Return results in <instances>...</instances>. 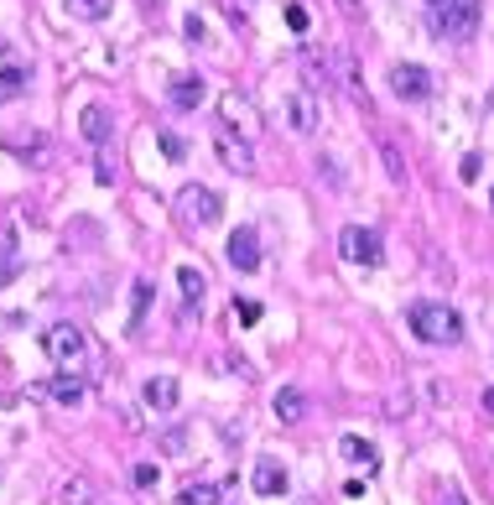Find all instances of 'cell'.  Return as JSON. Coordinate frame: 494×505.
<instances>
[{
    "instance_id": "cell-1",
    "label": "cell",
    "mask_w": 494,
    "mask_h": 505,
    "mask_svg": "<svg viewBox=\"0 0 494 505\" xmlns=\"http://www.w3.org/2000/svg\"><path fill=\"white\" fill-rule=\"evenodd\" d=\"M406 329H412L422 344H458V338H463V318H458L448 302H412V308H406Z\"/></svg>"
},
{
    "instance_id": "cell-2",
    "label": "cell",
    "mask_w": 494,
    "mask_h": 505,
    "mask_svg": "<svg viewBox=\"0 0 494 505\" xmlns=\"http://www.w3.org/2000/svg\"><path fill=\"white\" fill-rule=\"evenodd\" d=\"M479 16H484V0H442L432 5V32L442 43H469Z\"/></svg>"
},
{
    "instance_id": "cell-3",
    "label": "cell",
    "mask_w": 494,
    "mask_h": 505,
    "mask_svg": "<svg viewBox=\"0 0 494 505\" xmlns=\"http://www.w3.org/2000/svg\"><path fill=\"white\" fill-rule=\"evenodd\" d=\"M42 349H47V359H52L58 370H79L83 355H89V338H83L79 323H52V329L42 334Z\"/></svg>"
},
{
    "instance_id": "cell-4",
    "label": "cell",
    "mask_w": 494,
    "mask_h": 505,
    "mask_svg": "<svg viewBox=\"0 0 494 505\" xmlns=\"http://www.w3.org/2000/svg\"><path fill=\"white\" fill-rule=\"evenodd\" d=\"M338 251H344V261H354V266H380V261H385L380 234L365 230V224H349V230L338 234Z\"/></svg>"
},
{
    "instance_id": "cell-5",
    "label": "cell",
    "mask_w": 494,
    "mask_h": 505,
    "mask_svg": "<svg viewBox=\"0 0 494 505\" xmlns=\"http://www.w3.org/2000/svg\"><path fill=\"white\" fill-rule=\"evenodd\" d=\"M177 209H183L187 224H219L224 204H219V193H214V188H198V183H187V188L177 193Z\"/></svg>"
},
{
    "instance_id": "cell-6",
    "label": "cell",
    "mask_w": 494,
    "mask_h": 505,
    "mask_svg": "<svg viewBox=\"0 0 494 505\" xmlns=\"http://www.w3.org/2000/svg\"><path fill=\"white\" fill-rule=\"evenodd\" d=\"M391 89H395V100H412V105H422V100H432V73L422 63H395L391 68Z\"/></svg>"
},
{
    "instance_id": "cell-7",
    "label": "cell",
    "mask_w": 494,
    "mask_h": 505,
    "mask_svg": "<svg viewBox=\"0 0 494 505\" xmlns=\"http://www.w3.org/2000/svg\"><path fill=\"white\" fill-rule=\"evenodd\" d=\"M26 84H32V68L21 63V58L5 43H0V100H21V94H26Z\"/></svg>"
},
{
    "instance_id": "cell-8",
    "label": "cell",
    "mask_w": 494,
    "mask_h": 505,
    "mask_svg": "<svg viewBox=\"0 0 494 505\" xmlns=\"http://www.w3.org/2000/svg\"><path fill=\"white\" fill-rule=\"evenodd\" d=\"M281 115H287V126L297 130V136H312V130H318V100H312L308 89H291Z\"/></svg>"
},
{
    "instance_id": "cell-9",
    "label": "cell",
    "mask_w": 494,
    "mask_h": 505,
    "mask_svg": "<svg viewBox=\"0 0 494 505\" xmlns=\"http://www.w3.org/2000/svg\"><path fill=\"white\" fill-rule=\"evenodd\" d=\"M229 266H234V272H261V240H255V230H245V224H240V230L229 234Z\"/></svg>"
},
{
    "instance_id": "cell-10",
    "label": "cell",
    "mask_w": 494,
    "mask_h": 505,
    "mask_svg": "<svg viewBox=\"0 0 494 505\" xmlns=\"http://www.w3.org/2000/svg\"><path fill=\"white\" fill-rule=\"evenodd\" d=\"M214 147H219V157H224L229 172H255V151H250V141H240L229 126L214 136Z\"/></svg>"
},
{
    "instance_id": "cell-11",
    "label": "cell",
    "mask_w": 494,
    "mask_h": 505,
    "mask_svg": "<svg viewBox=\"0 0 494 505\" xmlns=\"http://www.w3.org/2000/svg\"><path fill=\"white\" fill-rule=\"evenodd\" d=\"M250 484H255V495H287V463L281 459H255V474H250Z\"/></svg>"
},
{
    "instance_id": "cell-12",
    "label": "cell",
    "mask_w": 494,
    "mask_h": 505,
    "mask_svg": "<svg viewBox=\"0 0 494 505\" xmlns=\"http://www.w3.org/2000/svg\"><path fill=\"white\" fill-rule=\"evenodd\" d=\"M141 396H146V406H151V412H172V406L183 401V386H177V376H151L141 386Z\"/></svg>"
},
{
    "instance_id": "cell-13",
    "label": "cell",
    "mask_w": 494,
    "mask_h": 505,
    "mask_svg": "<svg viewBox=\"0 0 494 505\" xmlns=\"http://www.w3.org/2000/svg\"><path fill=\"white\" fill-rule=\"evenodd\" d=\"M166 100H172L177 110H198L208 100V84L198 79V73H177V79H172V89H166Z\"/></svg>"
},
{
    "instance_id": "cell-14",
    "label": "cell",
    "mask_w": 494,
    "mask_h": 505,
    "mask_svg": "<svg viewBox=\"0 0 494 505\" xmlns=\"http://www.w3.org/2000/svg\"><path fill=\"white\" fill-rule=\"evenodd\" d=\"M21 276V245H16V230L11 224H0V287L5 281H16Z\"/></svg>"
},
{
    "instance_id": "cell-15",
    "label": "cell",
    "mask_w": 494,
    "mask_h": 505,
    "mask_svg": "<svg viewBox=\"0 0 494 505\" xmlns=\"http://www.w3.org/2000/svg\"><path fill=\"white\" fill-rule=\"evenodd\" d=\"M79 130H83V141H89V147H104V141H109V110L89 105L79 115Z\"/></svg>"
},
{
    "instance_id": "cell-16",
    "label": "cell",
    "mask_w": 494,
    "mask_h": 505,
    "mask_svg": "<svg viewBox=\"0 0 494 505\" xmlns=\"http://www.w3.org/2000/svg\"><path fill=\"white\" fill-rule=\"evenodd\" d=\"M219 110H224L229 126L240 120V130H255V126H261V115H255V105H250L245 94H224V100H219Z\"/></svg>"
},
{
    "instance_id": "cell-17",
    "label": "cell",
    "mask_w": 494,
    "mask_h": 505,
    "mask_svg": "<svg viewBox=\"0 0 494 505\" xmlns=\"http://www.w3.org/2000/svg\"><path fill=\"white\" fill-rule=\"evenodd\" d=\"M338 448H344V459L349 463H359V469H365V474H375V469H380V453H375V443H365V438H344L338 443Z\"/></svg>"
},
{
    "instance_id": "cell-18",
    "label": "cell",
    "mask_w": 494,
    "mask_h": 505,
    "mask_svg": "<svg viewBox=\"0 0 494 505\" xmlns=\"http://www.w3.org/2000/svg\"><path fill=\"white\" fill-rule=\"evenodd\" d=\"M100 500V484L89 480V474H73V480L62 484V505H94Z\"/></svg>"
},
{
    "instance_id": "cell-19",
    "label": "cell",
    "mask_w": 494,
    "mask_h": 505,
    "mask_svg": "<svg viewBox=\"0 0 494 505\" xmlns=\"http://www.w3.org/2000/svg\"><path fill=\"white\" fill-rule=\"evenodd\" d=\"M276 417H281V422H302V417H308V396L291 391V386H287V391H276Z\"/></svg>"
},
{
    "instance_id": "cell-20",
    "label": "cell",
    "mask_w": 494,
    "mask_h": 505,
    "mask_svg": "<svg viewBox=\"0 0 494 505\" xmlns=\"http://www.w3.org/2000/svg\"><path fill=\"white\" fill-rule=\"evenodd\" d=\"M177 287H183L187 302H204V292H208V281H204L198 266H183V272H177Z\"/></svg>"
},
{
    "instance_id": "cell-21",
    "label": "cell",
    "mask_w": 494,
    "mask_h": 505,
    "mask_svg": "<svg viewBox=\"0 0 494 505\" xmlns=\"http://www.w3.org/2000/svg\"><path fill=\"white\" fill-rule=\"evenodd\" d=\"M177 505H219V490H214V484H183V490H177Z\"/></svg>"
},
{
    "instance_id": "cell-22",
    "label": "cell",
    "mask_w": 494,
    "mask_h": 505,
    "mask_svg": "<svg viewBox=\"0 0 494 505\" xmlns=\"http://www.w3.org/2000/svg\"><path fill=\"white\" fill-rule=\"evenodd\" d=\"M52 396H58L62 406H79V401H83V380H73V376H52Z\"/></svg>"
},
{
    "instance_id": "cell-23",
    "label": "cell",
    "mask_w": 494,
    "mask_h": 505,
    "mask_svg": "<svg viewBox=\"0 0 494 505\" xmlns=\"http://www.w3.org/2000/svg\"><path fill=\"white\" fill-rule=\"evenodd\" d=\"M68 11H73L79 22H104V16H109V0H68Z\"/></svg>"
},
{
    "instance_id": "cell-24",
    "label": "cell",
    "mask_w": 494,
    "mask_h": 505,
    "mask_svg": "<svg viewBox=\"0 0 494 505\" xmlns=\"http://www.w3.org/2000/svg\"><path fill=\"white\" fill-rule=\"evenodd\" d=\"M380 157H385V172H391V183H406V162H401L395 141H380Z\"/></svg>"
},
{
    "instance_id": "cell-25",
    "label": "cell",
    "mask_w": 494,
    "mask_h": 505,
    "mask_svg": "<svg viewBox=\"0 0 494 505\" xmlns=\"http://www.w3.org/2000/svg\"><path fill=\"white\" fill-rule=\"evenodd\" d=\"M146 308H151V281H136V318H130V323H141Z\"/></svg>"
},
{
    "instance_id": "cell-26",
    "label": "cell",
    "mask_w": 494,
    "mask_h": 505,
    "mask_svg": "<svg viewBox=\"0 0 494 505\" xmlns=\"http://www.w3.org/2000/svg\"><path fill=\"white\" fill-rule=\"evenodd\" d=\"M130 480L141 484V490H151V484H157V463H136V469H130Z\"/></svg>"
},
{
    "instance_id": "cell-27",
    "label": "cell",
    "mask_w": 494,
    "mask_h": 505,
    "mask_svg": "<svg viewBox=\"0 0 494 505\" xmlns=\"http://www.w3.org/2000/svg\"><path fill=\"white\" fill-rule=\"evenodd\" d=\"M479 167H484L479 157H463V167H458V177H463V183H479Z\"/></svg>"
},
{
    "instance_id": "cell-28",
    "label": "cell",
    "mask_w": 494,
    "mask_h": 505,
    "mask_svg": "<svg viewBox=\"0 0 494 505\" xmlns=\"http://www.w3.org/2000/svg\"><path fill=\"white\" fill-rule=\"evenodd\" d=\"M234 313H240V323H255V318H261V302H234Z\"/></svg>"
},
{
    "instance_id": "cell-29",
    "label": "cell",
    "mask_w": 494,
    "mask_h": 505,
    "mask_svg": "<svg viewBox=\"0 0 494 505\" xmlns=\"http://www.w3.org/2000/svg\"><path fill=\"white\" fill-rule=\"evenodd\" d=\"M162 151L172 157V162H177V157H183V141H177V136H162Z\"/></svg>"
},
{
    "instance_id": "cell-30",
    "label": "cell",
    "mask_w": 494,
    "mask_h": 505,
    "mask_svg": "<svg viewBox=\"0 0 494 505\" xmlns=\"http://www.w3.org/2000/svg\"><path fill=\"white\" fill-rule=\"evenodd\" d=\"M484 412H489V417H494V386H489V391H484Z\"/></svg>"
},
{
    "instance_id": "cell-31",
    "label": "cell",
    "mask_w": 494,
    "mask_h": 505,
    "mask_svg": "<svg viewBox=\"0 0 494 505\" xmlns=\"http://www.w3.org/2000/svg\"><path fill=\"white\" fill-rule=\"evenodd\" d=\"M442 505H469V500H463V495H448V500H442Z\"/></svg>"
},
{
    "instance_id": "cell-32",
    "label": "cell",
    "mask_w": 494,
    "mask_h": 505,
    "mask_svg": "<svg viewBox=\"0 0 494 505\" xmlns=\"http://www.w3.org/2000/svg\"><path fill=\"white\" fill-rule=\"evenodd\" d=\"M141 5H162V0H141Z\"/></svg>"
},
{
    "instance_id": "cell-33",
    "label": "cell",
    "mask_w": 494,
    "mask_h": 505,
    "mask_svg": "<svg viewBox=\"0 0 494 505\" xmlns=\"http://www.w3.org/2000/svg\"><path fill=\"white\" fill-rule=\"evenodd\" d=\"M489 209H494V188H489Z\"/></svg>"
},
{
    "instance_id": "cell-34",
    "label": "cell",
    "mask_w": 494,
    "mask_h": 505,
    "mask_svg": "<svg viewBox=\"0 0 494 505\" xmlns=\"http://www.w3.org/2000/svg\"><path fill=\"white\" fill-rule=\"evenodd\" d=\"M427 5H442V0H427Z\"/></svg>"
}]
</instances>
